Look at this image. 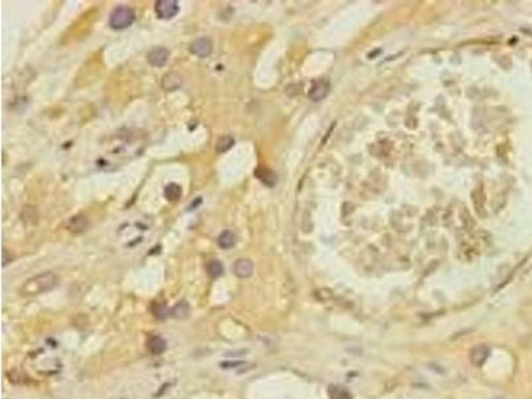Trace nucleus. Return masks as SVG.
Instances as JSON below:
<instances>
[{
	"label": "nucleus",
	"instance_id": "nucleus-5",
	"mask_svg": "<svg viewBox=\"0 0 532 399\" xmlns=\"http://www.w3.org/2000/svg\"><path fill=\"white\" fill-rule=\"evenodd\" d=\"M182 83H184V79L178 72H168L161 79L162 89L166 90V92L178 89L182 86Z\"/></svg>",
	"mask_w": 532,
	"mask_h": 399
},
{
	"label": "nucleus",
	"instance_id": "nucleus-2",
	"mask_svg": "<svg viewBox=\"0 0 532 399\" xmlns=\"http://www.w3.org/2000/svg\"><path fill=\"white\" fill-rule=\"evenodd\" d=\"M134 22V12L127 5L116 7L110 15V25L113 29H124L131 27Z\"/></svg>",
	"mask_w": 532,
	"mask_h": 399
},
{
	"label": "nucleus",
	"instance_id": "nucleus-16",
	"mask_svg": "<svg viewBox=\"0 0 532 399\" xmlns=\"http://www.w3.org/2000/svg\"><path fill=\"white\" fill-rule=\"evenodd\" d=\"M329 394L330 399H353L352 394L342 386H330Z\"/></svg>",
	"mask_w": 532,
	"mask_h": 399
},
{
	"label": "nucleus",
	"instance_id": "nucleus-14",
	"mask_svg": "<svg viewBox=\"0 0 532 399\" xmlns=\"http://www.w3.org/2000/svg\"><path fill=\"white\" fill-rule=\"evenodd\" d=\"M205 269H206L208 274H209L212 278H219V277L223 273V266L219 260H210V261L206 264V266H205Z\"/></svg>",
	"mask_w": 532,
	"mask_h": 399
},
{
	"label": "nucleus",
	"instance_id": "nucleus-12",
	"mask_svg": "<svg viewBox=\"0 0 532 399\" xmlns=\"http://www.w3.org/2000/svg\"><path fill=\"white\" fill-rule=\"evenodd\" d=\"M217 243L221 249H232L237 243V236L232 230H225L219 236Z\"/></svg>",
	"mask_w": 532,
	"mask_h": 399
},
{
	"label": "nucleus",
	"instance_id": "nucleus-9",
	"mask_svg": "<svg viewBox=\"0 0 532 399\" xmlns=\"http://www.w3.org/2000/svg\"><path fill=\"white\" fill-rule=\"evenodd\" d=\"M253 262L250 260H238L234 266H233V270H234V274L240 278H247L253 274Z\"/></svg>",
	"mask_w": 532,
	"mask_h": 399
},
{
	"label": "nucleus",
	"instance_id": "nucleus-6",
	"mask_svg": "<svg viewBox=\"0 0 532 399\" xmlns=\"http://www.w3.org/2000/svg\"><path fill=\"white\" fill-rule=\"evenodd\" d=\"M169 51L164 47H157L148 53V62L153 66H162L168 62Z\"/></svg>",
	"mask_w": 532,
	"mask_h": 399
},
{
	"label": "nucleus",
	"instance_id": "nucleus-11",
	"mask_svg": "<svg viewBox=\"0 0 532 399\" xmlns=\"http://www.w3.org/2000/svg\"><path fill=\"white\" fill-rule=\"evenodd\" d=\"M148 350L157 355V354H161V353L165 352L166 349V342L165 339L160 335H152V337L148 339L147 342Z\"/></svg>",
	"mask_w": 532,
	"mask_h": 399
},
{
	"label": "nucleus",
	"instance_id": "nucleus-4",
	"mask_svg": "<svg viewBox=\"0 0 532 399\" xmlns=\"http://www.w3.org/2000/svg\"><path fill=\"white\" fill-rule=\"evenodd\" d=\"M212 42L210 39L208 38H199L196 39L195 42H192L189 45L190 53H193L195 56L199 57H206L209 56L210 52H212Z\"/></svg>",
	"mask_w": 532,
	"mask_h": 399
},
{
	"label": "nucleus",
	"instance_id": "nucleus-13",
	"mask_svg": "<svg viewBox=\"0 0 532 399\" xmlns=\"http://www.w3.org/2000/svg\"><path fill=\"white\" fill-rule=\"evenodd\" d=\"M181 195H182V189H181V186L178 185V184H175V182H172V184H169V185H166L165 189H164V196H165L166 200H169V201H177V200L181 197Z\"/></svg>",
	"mask_w": 532,
	"mask_h": 399
},
{
	"label": "nucleus",
	"instance_id": "nucleus-3",
	"mask_svg": "<svg viewBox=\"0 0 532 399\" xmlns=\"http://www.w3.org/2000/svg\"><path fill=\"white\" fill-rule=\"evenodd\" d=\"M156 14L161 19H172L178 12V3L176 0H158L156 3Z\"/></svg>",
	"mask_w": 532,
	"mask_h": 399
},
{
	"label": "nucleus",
	"instance_id": "nucleus-8",
	"mask_svg": "<svg viewBox=\"0 0 532 399\" xmlns=\"http://www.w3.org/2000/svg\"><path fill=\"white\" fill-rule=\"evenodd\" d=\"M89 226V221L87 219L84 214H77V216H73L69 219L68 223H66V228L68 230H71L73 233H83L86 232L87 229Z\"/></svg>",
	"mask_w": 532,
	"mask_h": 399
},
{
	"label": "nucleus",
	"instance_id": "nucleus-18",
	"mask_svg": "<svg viewBox=\"0 0 532 399\" xmlns=\"http://www.w3.org/2000/svg\"><path fill=\"white\" fill-rule=\"evenodd\" d=\"M185 305L186 302H180V304L177 305L176 308H175V310H173V314H175L176 317H178V318H181V317H185L186 314L189 313V310H182V308H185Z\"/></svg>",
	"mask_w": 532,
	"mask_h": 399
},
{
	"label": "nucleus",
	"instance_id": "nucleus-19",
	"mask_svg": "<svg viewBox=\"0 0 532 399\" xmlns=\"http://www.w3.org/2000/svg\"><path fill=\"white\" fill-rule=\"evenodd\" d=\"M496 399H502V398H496Z\"/></svg>",
	"mask_w": 532,
	"mask_h": 399
},
{
	"label": "nucleus",
	"instance_id": "nucleus-10",
	"mask_svg": "<svg viewBox=\"0 0 532 399\" xmlns=\"http://www.w3.org/2000/svg\"><path fill=\"white\" fill-rule=\"evenodd\" d=\"M328 93H329V83L328 81L319 80L314 83V86L311 87V89H310L309 96H310V99H313L314 101H319V100H322L323 97H326Z\"/></svg>",
	"mask_w": 532,
	"mask_h": 399
},
{
	"label": "nucleus",
	"instance_id": "nucleus-15",
	"mask_svg": "<svg viewBox=\"0 0 532 399\" xmlns=\"http://www.w3.org/2000/svg\"><path fill=\"white\" fill-rule=\"evenodd\" d=\"M234 145V138L230 136V134H225L222 137L219 138V141L216 144V152L217 153H225L228 152L229 149Z\"/></svg>",
	"mask_w": 532,
	"mask_h": 399
},
{
	"label": "nucleus",
	"instance_id": "nucleus-7",
	"mask_svg": "<svg viewBox=\"0 0 532 399\" xmlns=\"http://www.w3.org/2000/svg\"><path fill=\"white\" fill-rule=\"evenodd\" d=\"M489 356V349L486 345H476L470 353V361L472 365L482 366Z\"/></svg>",
	"mask_w": 532,
	"mask_h": 399
},
{
	"label": "nucleus",
	"instance_id": "nucleus-1",
	"mask_svg": "<svg viewBox=\"0 0 532 399\" xmlns=\"http://www.w3.org/2000/svg\"><path fill=\"white\" fill-rule=\"evenodd\" d=\"M60 282V278L52 271H45L42 274L31 277L20 286L19 294L23 297H35L43 293H47L49 290L55 289Z\"/></svg>",
	"mask_w": 532,
	"mask_h": 399
},
{
	"label": "nucleus",
	"instance_id": "nucleus-17",
	"mask_svg": "<svg viewBox=\"0 0 532 399\" xmlns=\"http://www.w3.org/2000/svg\"><path fill=\"white\" fill-rule=\"evenodd\" d=\"M256 176L258 177L262 182H265L266 185H274L269 178H271L273 181L277 180L276 175H274L271 171H269V169H266V168H260V169H257Z\"/></svg>",
	"mask_w": 532,
	"mask_h": 399
}]
</instances>
